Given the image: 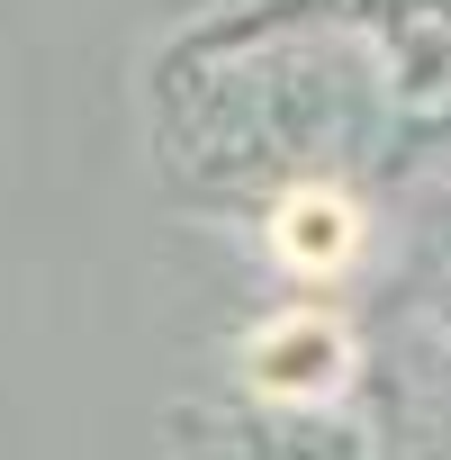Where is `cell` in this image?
Instances as JSON below:
<instances>
[{
    "label": "cell",
    "mask_w": 451,
    "mask_h": 460,
    "mask_svg": "<svg viewBox=\"0 0 451 460\" xmlns=\"http://www.w3.org/2000/svg\"><path fill=\"white\" fill-rule=\"evenodd\" d=\"M370 379V343L325 298H280L235 334V406L262 415H343Z\"/></svg>",
    "instance_id": "1"
},
{
    "label": "cell",
    "mask_w": 451,
    "mask_h": 460,
    "mask_svg": "<svg viewBox=\"0 0 451 460\" xmlns=\"http://www.w3.org/2000/svg\"><path fill=\"white\" fill-rule=\"evenodd\" d=\"M325 19H352L370 46H379V73L397 100H442L451 91V0H253V10L217 19V28H325Z\"/></svg>",
    "instance_id": "2"
},
{
    "label": "cell",
    "mask_w": 451,
    "mask_h": 460,
    "mask_svg": "<svg viewBox=\"0 0 451 460\" xmlns=\"http://www.w3.org/2000/svg\"><path fill=\"white\" fill-rule=\"evenodd\" d=\"M370 226H379V217H370V199H361L352 181H289V190L262 199V253H271L280 280L334 289V280L361 271Z\"/></svg>",
    "instance_id": "3"
}]
</instances>
